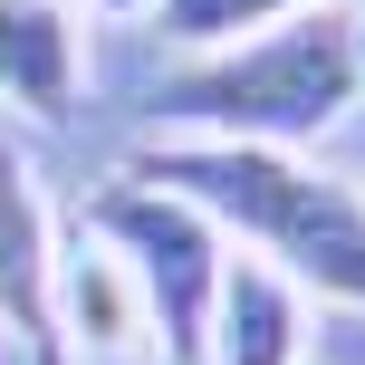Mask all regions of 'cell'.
<instances>
[{
	"instance_id": "6da1fadb",
	"label": "cell",
	"mask_w": 365,
	"mask_h": 365,
	"mask_svg": "<svg viewBox=\"0 0 365 365\" xmlns=\"http://www.w3.org/2000/svg\"><path fill=\"white\" fill-rule=\"evenodd\" d=\"M125 173L173 182L182 202L221 221L231 250L269 259L317 308L365 317V182L356 173L317 164V154H279V145H212V135H154L125 154Z\"/></svg>"
},
{
	"instance_id": "7a4b0ae2",
	"label": "cell",
	"mask_w": 365,
	"mask_h": 365,
	"mask_svg": "<svg viewBox=\"0 0 365 365\" xmlns=\"http://www.w3.org/2000/svg\"><path fill=\"white\" fill-rule=\"evenodd\" d=\"M365 106V48H356V0L250 29L231 48H192L154 77L145 115L154 135H212V145H279L308 154Z\"/></svg>"
},
{
	"instance_id": "52a82bcc",
	"label": "cell",
	"mask_w": 365,
	"mask_h": 365,
	"mask_svg": "<svg viewBox=\"0 0 365 365\" xmlns=\"http://www.w3.org/2000/svg\"><path fill=\"white\" fill-rule=\"evenodd\" d=\"M317 346V298L279 279L269 259L231 250L212 289V327H202V365H308Z\"/></svg>"
},
{
	"instance_id": "30bf717a",
	"label": "cell",
	"mask_w": 365,
	"mask_h": 365,
	"mask_svg": "<svg viewBox=\"0 0 365 365\" xmlns=\"http://www.w3.org/2000/svg\"><path fill=\"white\" fill-rule=\"evenodd\" d=\"M356 48H365V0H356Z\"/></svg>"
},
{
	"instance_id": "5b68a950",
	"label": "cell",
	"mask_w": 365,
	"mask_h": 365,
	"mask_svg": "<svg viewBox=\"0 0 365 365\" xmlns=\"http://www.w3.org/2000/svg\"><path fill=\"white\" fill-rule=\"evenodd\" d=\"M48 327H58V365H154V336H145V298H135L125 259L77 221L58 240V269H48Z\"/></svg>"
},
{
	"instance_id": "8992f818",
	"label": "cell",
	"mask_w": 365,
	"mask_h": 365,
	"mask_svg": "<svg viewBox=\"0 0 365 365\" xmlns=\"http://www.w3.org/2000/svg\"><path fill=\"white\" fill-rule=\"evenodd\" d=\"M0 106L19 125H68L87 106V10L77 0H0Z\"/></svg>"
},
{
	"instance_id": "8fae6325",
	"label": "cell",
	"mask_w": 365,
	"mask_h": 365,
	"mask_svg": "<svg viewBox=\"0 0 365 365\" xmlns=\"http://www.w3.org/2000/svg\"><path fill=\"white\" fill-rule=\"evenodd\" d=\"M0 365H19V356H0Z\"/></svg>"
},
{
	"instance_id": "3957f363",
	"label": "cell",
	"mask_w": 365,
	"mask_h": 365,
	"mask_svg": "<svg viewBox=\"0 0 365 365\" xmlns=\"http://www.w3.org/2000/svg\"><path fill=\"white\" fill-rule=\"evenodd\" d=\"M87 221L115 259H125L135 298H145V336H154V365H202V327H212V289H221V221L202 202H182L173 182H145V173H115L106 192H87Z\"/></svg>"
},
{
	"instance_id": "ba28073f",
	"label": "cell",
	"mask_w": 365,
	"mask_h": 365,
	"mask_svg": "<svg viewBox=\"0 0 365 365\" xmlns=\"http://www.w3.org/2000/svg\"><path fill=\"white\" fill-rule=\"evenodd\" d=\"M298 10H317V0H154V38H164L173 58H192V48H231V38H250V29H279V19H298Z\"/></svg>"
},
{
	"instance_id": "277c9868",
	"label": "cell",
	"mask_w": 365,
	"mask_h": 365,
	"mask_svg": "<svg viewBox=\"0 0 365 365\" xmlns=\"http://www.w3.org/2000/svg\"><path fill=\"white\" fill-rule=\"evenodd\" d=\"M48 269H58V221L38 192V154L0 125V356L19 365H58Z\"/></svg>"
},
{
	"instance_id": "9c48e42d",
	"label": "cell",
	"mask_w": 365,
	"mask_h": 365,
	"mask_svg": "<svg viewBox=\"0 0 365 365\" xmlns=\"http://www.w3.org/2000/svg\"><path fill=\"white\" fill-rule=\"evenodd\" d=\"M77 10H96V19H145L154 0H77Z\"/></svg>"
},
{
	"instance_id": "7c38bea8",
	"label": "cell",
	"mask_w": 365,
	"mask_h": 365,
	"mask_svg": "<svg viewBox=\"0 0 365 365\" xmlns=\"http://www.w3.org/2000/svg\"><path fill=\"white\" fill-rule=\"evenodd\" d=\"M356 182H365V173H356Z\"/></svg>"
}]
</instances>
